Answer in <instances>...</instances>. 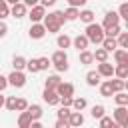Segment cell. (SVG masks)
Returning a JSON list of instances; mask_svg holds the SVG:
<instances>
[{
	"instance_id": "cell-27",
	"label": "cell",
	"mask_w": 128,
	"mask_h": 128,
	"mask_svg": "<svg viewBox=\"0 0 128 128\" xmlns=\"http://www.w3.org/2000/svg\"><path fill=\"white\" fill-rule=\"evenodd\" d=\"M114 100H116V104L118 106H128V94L126 92H118V94H114Z\"/></svg>"
},
{
	"instance_id": "cell-31",
	"label": "cell",
	"mask_w": 128,
	"mask_h": 128,
	"mask_svg": "<svg viewBox=\"0 0 128 128\" xmlns=\"http://www.w3.org/2000/svg\"><path fill=\"white\" fill-rule=\"evenodd\" d=\"M110 84H112V90H114V94H118V92H124V88H126V82H124V80H110Z\"/></svg>"
},
{
	"instance_id": "cell-5",
	"label": "cell",
	"mask_w": 128,
	"mask_h": 128,
	"mask_svg": "<svg viewBox=\"0 0 128 128\" xmlns=\"http://www.w3.org/2000/svg\"><path fill=\"white\" fill-rule=\"evenodd\" d=\"M112 26H120V16L112 10V12H106L104 16V22H102V30H108Z\"/></svg>"
},
{
	"instance_id": "cell-13",
	"label": "cell",
	"mask_w": 128,
	"mask_h": 128,
	"mask_svg": "<svg viewBox=\"0 0 128 128\" xmlns=\"http://www.w3.org/2000/svg\"><path fill=\"white\" fill-rule=\"evenodd\" d=\"M42 98H44V102L50 104V106H58V104H60V96H58L56 92H52V90H44Z\"/></svg>"
},
{
	"instance_id": "cell-32",
	"label": "cell",
	"mask_w": 128,
	"mask_h": 128,
	"mask_svg": "<svg viewBox=\"0 0 128 128\" xmlns=\"http://www.w3.org/2000/svg\"><path fill=\"white\" fill-rule=\"evenodd\" d=\"M62 14H64V18H66V20H76V18H78V14H80V10H76V8H66Z\"/></svg>"
},
{
	"instance_id": "cell-16",
	"label": "cell",
	"mask_w": 128,
	"mask_h": 128,
	"mask_svg": "<svg viewBox=\"0 0 128 128\" xmlns=\"http://www.w3.org/2000/svg\"><path fill=\"white\" fill-rule=\"evenodd\" d=\"M72 44H74V48H78L80 52H84V50L88 48V44H90V42L86 40V36H84V34H78V36L72 40Z\"/></svg>"
},
{
	"instance_id": "cell-6",
	"label": "cell",
	"mask_w": 128,
	"mask_h": 128,
	"mask_svg": "<svg viewBox=\"0 0 128 128\" xmlns=\"http://www.w3.org/2000/svg\"><path fill=\"white\" fill-rule=\"evenodd\" d=\"M6 80H8V84L14 86V88H22V86L26 84V76H24L22 72H12Z\"/></svg>"
},
{
	"instance_id": "cell-44",
	"label": "cell",
	"mask_w": 128,
	"mask_h": 128,
	"mask_svg": "<svg viewBox=\"0 0 128 128\" xmlns=\"http://www.w3.org/2000/svg\"><path fill=\"white\" fill-rule=\"evenodd\" d=\"M6 86H8V80H6V76H2V74H0V92H4V90H6Z\"/></svg>"
},
{
	"instance_id": "cell-33",
	"label": "cell",
	"mask_w": 128,
	"mask_h": 128,
	"mask_svg": "<svg viewBox=\"0 0 128 128\" xmlns=\"http://www.w3.org/2000/svg\"><path fill=\"white\" fill-rule=\"evenodd\" d=\"M104 112H106V110H104V106H102V104H98V106H92V110H90L92 118H98V120L104 116Z\"/></svg>"
},
{
	"instance_id": "cell-45",
	"label": "cell",
	"mask_w": 128,
	"mask_h": 128,
	"mask_svg": "<svg viewBox=\"0 0 128 128\" xmlns=\"http://www.w3.org/2000/svg\"><path fill=\"white\" fill-rule=\"evenodd\" d=\"M6 34H8V26H6L4 22H0V38H4Z\"/></svg>"
},
{
	"instance_id": "cell-3",
	"label": "cell",
	"mask_w": 128,
	"mask_h": 128,
	"mask_svg": "<svg viewBox=\"0 0 128 128\" xmlns=\"http://www.w3.org/2000/svg\"><path fill=\"white\" fill-rule=\"evenodd\" d=\"M50 64L58 70V72H66L68 70V54L64 50H56L50 58Z\"/></svg>"
},
{
	"instance_id": "cell-39",
	"label": "cell",
	"mask_w": 128,
	"mask_h": 128,
	"mask_svg": "<svg viewBox=\"0 0 128 128\" xmlns=\"http://www.w3.org/2000/svg\"><path fill=\"white\" fill-rule=\"evenodd\" d=\"M68 116H70V108H60L58 110V120H66L68 122Z\"/></svg>"
},
{
	"instance_id": "cell-23",
	"label": "cell",
	"mask_w": 128,
	"mask_h": 128,
	"mask_svg": "<svg viewBox=\"0 0 128 128\" xmlns=\"http://www.w3.org/2000/svg\"><path fill=\"white\" fill-rule=\"evenodd\" d=\"M30 124H32V118L28 116V112H20V116H18V128H30Z\"/></svg>"
},
{
	"instance_id": "cell-15",
	"label": "cell",
	"mask_w": 128,
	"mask_h": 128,
	"mask_svg": "<svg viewBox=\"0 0 128 128\" xmlns=\"http://www.w3.org/2000/svg\"><path fill=\"white\" fill-rule=\"evenodd\" d=\"M10 14H12L14 18H22V16H26V6H24V2H16V4L10 8Z\"/></svg>"
},
{
	"instance_id": "cell-1",
	"label": "cell",
	"mask_w": 128,
	"mask_h": 128,
	"mask_svg": "<svg viewBox=\"0 0 128 128\" xmlns=\"http://www.w3.org/2000/svg\"><path fill=\"white\" fill-rule=\"evenodd\" d=\"M66 22V18H64V14L60 12V10H56V12H50L48 16H44V28H46V32H60V28H62V24Z\"/></svg>"
},
{
	"instance_id": "cell-40",
	"label": "cell",
	"mask_w": 128,
	"mask_h": 128,
	"mask_svg": "<svg viewBox=\"0 0 128 128\" xmlns=\"http://www.w3.org/2000/svg\"><path fill=\"white\" fill-rule=\"evenodd\" d=\"M112 124H114L112 118H108V116H102V118H100V128H110Z\"/></svg>"
},
{
	"instance_id": "cell-8",
	"label": "cell",
	"mask_w": 128,
	"mask_h": 128,
	"mask_svg": "<svg viewBox=\"0 0 128 128\" xmlns=\"http://www.w3.org/2000/svg\"><path fill=\"white\" fill-rule=\"evenodd\" d=\"M28 34H30V38H32V40H40V38H44V36H46V28H44L42 24H32V26H30V30H28Z\"/></svg>"
},
{
	"instance_id": "cell-4",
	"label": "cell",
	"mask_w": 128,
	"mask_h": 128,
	"mask_svg": "<svg viewBox=\"0 0 128 128\" xmlns=\"http://www.w3.org/2000/svg\"><path fill=\"white\" fill-rule=\"evenodd\" d=\"M114 124H118L120 128H126L128 126V108H124V106H118L116 110H114Z\"/></svg>"
},
{
	"instance_id": "cell-17",
	"label": "cell",
	"mask_w": 128,
	"mask_h": 128,
	"mask_svg": "<svg viewBox=\"0 0 128 128\" xmlns=\"http://www.w3.org/2000/svg\"><path fill=\"white\" fill-rule=\"evenodd\" d=\"M102 50H106V52H116V50H118L116 40H114V38H104V42H102Z\"/></svg>"
},
{
	"instance_id": "cell-20",
	"label": "cell",
	"mask_w": 128,
	"mask_h": 128,
	"mask_svg": "<svg viewBox=\"0 0 128 128\" xmlns=\"http://www.w3.org/2000/svg\"><path fill=\"white\" fill-rule=\"evenodd\" d=\"M114 74L118 76V80H126V76H128V64H118V66H114Z\"/></svg>"
},
{
	"instance_id": "cell-30",
	"label": "cell",
	"mask_w": 128,
	"mask_h": 128,
	"mask_svg": "<svg viewBox=\"0 0 128 128\" xmlns=\"http://www.w3.org/2000/svg\"><path fill=\"white\" fill-rule=\"evenodd\" d=\"M92 62H94V58H92V52H88V50L80 52V64L88 66V64H92Z\"/></svg>"
},
{
	"instance_id": "cell-29",
	"label": "cell",
	"mask_w": 128,
	"mask_h": 128,
	"mask_svg": "<svg viewBox=\"0 0 128 128\" xmlns=\"http://www.w3.org/2000/svg\"><path fill=\"white\" fill-rule=\"evenodd\" d=\"M58 46L60 48H70V44H72V38L68 36V34H62V36H58Z\"/></svg>"
},
{
	"instance_id": "cell-12",
	"label": "cell",
	"mask_w": 128,
	"mask_h": 128,
	"mask_svg": "<svg viewBox=\"0 0 128 128\" xmlns=\"http://www.w3.org/2000/svg\"><path fill=\"white\" fill-rule=\"evenodd\" d=\"M62 84V80H60V76L58 74H54V76H48L46 78V82H44V90H52V92H56V88Z\"/></svg>"
},
{
	"instance_id": "cell-36",
	"label": "cell",
	"mask_w": 128,
	"mask_h": 128,
	"mask_svg": "<svg viewBox=\"0 0 128 128\" xmlns=\"http://www.w3.org/2000/svg\"><path fill=\"white\" fill-rule=\"evenodd\" d=\"M28 106H30V104H28L24 98H16V110H18V112H26Z\"/></svg>"
},
{
	"instance_id": "cell-35",
	"label": "cell",
	"mask_w": 128,
	"mask_h": 128,
	"mask_svg": "<svg viewBox=\"0 0 128 128\" xmlns=\"http://www.w3.org/2000/svg\"><path fill=\"white\" fill-rule=\"evenodd\" d=\"M26 68L32 72V74H36V72H40V68H38V58H32V60H26Z\"/></svg>"
},
{
	"instance_id": "cell-49",
	"label": "cell",
	"mask_w": 128,
	"mask_h": 128,
	"mask_svg": "<svg viewBox=\"0 0 128 128\" xmlns=\"http://www.w3.org/2000/svg\"><path fill=\"white\" fill-rule=\"evenodd\" d=\"M4 102H6V98H4V96H0V108L4 106Z\"/></svg>"
},
{
	"instance_id": "cell-2",
	"label": "cell",
	"mask_w": 128,
	"mask_h": 128,
	"mask_svg": "<svg viewBox=\"0 0 128 128\" xmlns=\"http://www.w3.org/2000/svg\"><path fill=\"white\" fill-rule=\"evenodd\" d=\"M84 36H86V40H88V42H92V44H102V42H104V38H106V36H104L102 26H100V24H96V22L86 26V34H84Z\"/></svg>"
},
{
	"instance_id": "cell-46",
	"label": "cell",
	"mask_w": 128,
	"mask_h": 128,
	"mask_svg": "<svg viewBox=\"0 0 128 128\" xmlns=\"http://www.w3.org/2000/svg\"><path fill=\"white\" fill-rule=\"evenodd\" d=\"M54 128H70V126H68V122H66V120H58Z\"/></svg>"
},
{
	"instance_id": "cell-50",
	"label": "cell",
	"mask_w": 128,
	"mask_h": 128,
	"mask_svg": "<svg viewBox=\"0 0 128 128\" xmlns=\"http://www.w3.org/2000/svg\"><path fill=\"white\" fill-rule=\"evenodd\" d=\"M110 128H120V126H118V124H112V126H110Z\"/></svg>"
},
{
	"instance_id": "cell-41",
	"label": "cell",
	"mask_w": 128,
	"mask_h": 128,
	"mask_svg": "<svg viewBox=\"0 0 128 128\" xmlns=\"http://www.w3.org/2000/svg\"><path fill=\"white\" fill-rule=\"evenodd\" d=\"M86 4V0H68V8H80V6H84Z\"/></svg>"
},
{
	"instance_id": "cell-34",
	"label": "cell",
	"mask_w": 128,
	"mask_h": 128,
	"mask_svg": "<svg viewBox=\"0 0 128 128\" xmlns=\"http://www.w3.org/2000/svg\"><path fill=\"white\" fill-rule=\"evenodd\" d=\"M6 16H10V6L6 4V0H0V22H2Z\"/></svg>"
},
{
	"instance_id": "cell-14",
	"label": "cell",
	"mask_w": 128,
	"mask_h": 128,
	"mask_svg": "<svg viewBox=\"0 0 128 128\" xmlns=\"http://www.w3.org/2000/svg\"><path fill=\"white\" fill-rule=\"evenodd\" d=\"M28 116L32 118V122H38L40 118H42V114H44V110H42V106H38V104H32V106H28Z\"/></svg>"
},
{
	"instance_id": "cell-18",
	"label": "cell",
	"mask_w": 128,
	"mask_h": 128,
	"mask_svg": "<svg viewBox=\"0 0 128 128\" xmlns=\"http://www.w3.org/2000/svg\"><path fill=\"white\" fill-rule=\"evenodd\" d=\"M114 60H116V64H128V52L122 50V48H118L114 52Z\"/></svg>"
},
{
	"instance_id": "cell-9",
	"label": "cell",
	"mask_w": 128,
	"mask_h": 128,
	"mask_svg": "<svg viewBox=\"0 0 128 128\" xmlns=\"http://www.w3.org/2000/svg\"><path fill=\"white\" fill-rule=\"evenodd\" d=\"M98 74H100V78L104 76V78H112L114 76V66L110 64V62H102V64H98V70H96Z\"/></svg>"
},
{
	"instance_id": "cell-43",
	"label": "cell",
	"mask_w": 128,
	"mask_h": 128,
	"mask_svg": "<svg viewBox=\"0 0 128 128\" xmlns=\"http://www.w3.org/2000/svg\"><path fill=\"white\" fill-rule=\"evenodd\" d=\"M72 100H74V98H70V96H62V98H60L62 108H70V106H72Z\"/></svg>"
},
{
	"instance_id": "cell-10",
	"label": "cell",
	"mask_w": 128,
	"mask_h": 128,
	"mask_svg": "<svg viewBox=\"0 0 128 128\" xmlns=\"http://www.w3.org/2000/svg\"><path fill=\"white\" fill-rule=\"evenodd\" d=\"M56 94L62 98V96H70L74 98V84H68V82H62L58 88H56Z\"/></svg>"
},
{
	"instance_id": "cell-25",
	"label": "cell",
	"mask_w": 128,
	"mask_h": 128,
	"mask_svg": "<svg viewBox=\"0 0 128 128\" xmlns=\"http://www.w3.org/2000/svg\"><path fill=\"white\" fill-rule=\"evenodd\" d=\"M92 58H94L96 62H100V64H102V62H108V52L102 50V48H98L96 52H92Z\"/></svg>"
},
{
	"instance_id": "cell-38",
	"label": "cell",
	"mask_w": 128,
	"mask_h": 128,
	"mask_svg": "<svg viewBox=\"0 0 128 128\" xmlns=\"http://www.w3.org/2000/svg\"><path fill=\"white\" fill-rule=\"evenodd\" d=\"M4 106H6L8 110H16V96H8L6 102H4Z\"/></svg>"
},
{
	"instance_id": "cell-7",
	"label": "cell",
	"mask_w": 128,
	"mask_h": 128,
	"mask_svg": "<svg viewBox=\"0 0 128 128\" xmlns=\"http://www.w3.org/2000/svg\"><path fill=\"white\" fill-rule=\"evenodd\" d=\"M44 16H46V12H44V8H42L40 4H36V6L30 10V20H32L34 24H40V22L44 20Z\"/></svg>"
},
{
	"instance_id": "cell-37",
	"label": "cell",
	"mask_w": 128,
	"mask_h": 128,
	"mask_svg": "<svg viewBox=\"0 0 128 128\" xmlns=\"http://www.w3.org/2000/svg\"><path fill=\"white\" fill-rule=\"evenodd\" d=\"M50 66H52V64H50V60H48L46 56H44V58H38V68H40V70H48Z\"/></svg>"
},
{
	"instance_id": "cell-19",
	"label": "cell",
	"mask_w": 128,
	"mask_h": 128,
	"mask_svg": "<svg viewBox=\"0 0 128 128\" xmlns=\"http://www.w3.org/2000/svg\"><path fill=\"white\" fill-rule=\"evenodd\" d=\"M12 66H14V72H22V70L26 68V58H24V56H14Z\"/></svg>"
},
{
	"instance_id": "cell-24",
	"label": "cell",
	"mask_w": 128,
	"mask_h": 128,
	"mask_svg": "<svg viewBox=\"0 0 128 128\" xmlns=\"http://www.w3.org/2000/svg\"><path fill=\"white\" fill-rule=\"evenodd\" d=\"M78 18H80L82 22H86V24H94V12H92V10H82V12L78 14Z\"/></svg>"
},
{
	"instance_id": "cell-26",
	"label": "cell",
	"mask_w": 128,
	"mask_h": 128,
	"mask_svg": "<svg viewBox=\"0 0 128 128\" xmlns=\"http://www.w3.org/2000/svg\"><path fill=\"white\" fill-rule=\"evenodd\" d=\"M86 106H88L86 98H74V100H72V108H74L76 112H82V110H84Z\"/></svg>"
},
{
	"instance_id": "cell-21",
	"label": "cell",
	"mask_w": 128,
	"mask_h": 128,
	"mask_svg": "<svg viewBox=\"0 0 128 128\" xmlns=\"http://www.w3.org/2000/svg\"><path fill=\"white\" fill-rule=\"evenodd\" d=\"M86 82H88V86H98L100 84V74L96 70H90L86 74Z\"/></svg>"
},
{
	"instance_id": "cell-22",
	"label": "cell",
	"mask_w": 128,
	"mask_h": 128,
	"mask_svg": "<svg viewBox=\"0 0 128 128\" xmlns=\"http://www.w3.org/2000/svg\"><path fill=\"white\" fill-rule=\"evenodd\" d=\"M100 94H102L104 98H110V96H114V90H112V84H110V80H106V82H102V84H100Z\"/></svg>"
},
{
	"instance_id": "cell-42",
	"label": "cell",
	"mask_w": 128,
	"mask_h": 128,
	"mask_svg": "<svg viewBox=\"0 0 128 128\" xmlns=\"http://www.w3.org/2000/svg\"><path fill=\"white\" fill-rule=\"evenodd\" d=\"M116 14H118V16H122V18H126V20H128V4H126V2H124V4H122V6H120V10H118V12H116Z\"/></svg>"
},
{
	"instance_id": "cell-11",
	"label": "cell",
	"mask_w": 128,
	"mask_h": 128,
	"mask_svg": "<svg viewBox=\"0 0 128 128\" xmlns=\"http://www.w3.org/2000/svg\"><path fill=\"white\" fill-rule=\"evenodd\" d=\"M82 124H84L82 112H70V116H68V126H70V128H80Z\"/></svg>"
},
{
	"instance_id": "cell-47",
	"label": "cell",
	"mask_w": 128,
	"mask_h": 128,
	"mask_svg": "<svg viewBox=\"0 0 128 128\" xmlns=\"http://www.w3.org/2000/svg\"><path fill=\"white\" fill-rule=\"evenodd\" d=\"M42 8H48V6H54V0H42V4H40Z\"/></svg>"
},
{
	"instance_id": "cell-28",
	"label": "cell",
	"mask_w": 128,
	"mask_h": 128,
	"mask_svg": "<svg viewBox=\"0 0 128 128\" xmlns=\"http://www.w3.org/2000/svg\"><path fill=\"white\" fill-rule=\"evenodd\" d=\"M116 44H118V48H126L128 46V32H120L118 34V38H116Z\"/></svg>"
},
{
	"instance_id": "cell-48",
	"label": "cell",
	"mask_w": 128,
	"mask_h": 128,
	"mask_svg": "<svg viewBox=\"0 0 128 128\" xmlns=\"http://www.w3.org/2000/svg\"><path fill=\"white\" fill-rule=\"evenodd\" d=\"M30 128H44V126H42L40 122H32V124H30Z\"/></svg>"
}]
</instances>
